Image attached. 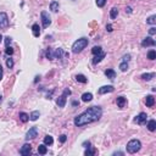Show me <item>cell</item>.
I'll return each instance as SVG.
<instances>
[{
    "label": "cell",
    "mask_w": 156,
    "mask_h": 156,
    "mask_svg": "<svg viewBox=\"0 0 156 156\" xmlns=\"http://www.w3.org/2000/svg\"><path fill=\"white\" fill-rule=\"evenodd\" d=\"M88 43L89 42L87 38H80V39L76 40L72 45V51L74 52V54H78V52H80L83 49H85V46L88 45Z\"/></svg>",
    "instance_id": "obj_2"
},
{
    "label": "cell",
    "mask_w": 156,
    "mask_h": 156,
    "mask_svg": "<svg viewBox=\"0 0 156 156\" xmlns=\"http://www.w3.org/2000/svg\"><path fill=\"white\" fill-rule=\"evenodd\" d=\"M155 22H156V16L155 15L150 16L148 20H146V23H149V24H155Z\"/></svg>",
    "instance_id": "obj_30"
},
{
    "label": "cell",
    "mask_w": 156,
    "mask_h": 156,
    "mask_svg": "<svg viewBox=\"0 0 156 156\" xmlns=\"http://www.w3.org/2000/svg\"><path fill=\"white\" fill-rule=\"evenodd\" d=\"M5 52H6L8 55H12V54H13V49L10 48V46H6V50H5Z\"/></svg>",
    "instance_id": "obj_36"
},
{
    "label": "cell",
    "mask_w": 156,
    "mask_h": 156,
    "mask_svg": "<svg viewBox=\"0 0 156 156\" xmlns=\"http://www.w3.org/2000/svg\"><path fill=\"white\" fill-rule=\"evenodd\" d=\"M31 151H32V146L29 144H24L22 148H21L20 150V154L21 155H23V156H28L29 154H31Z\"/></svg>",
    "instance_id": "obj_9"
},
{
    "label": "cell",
    "mask_w": 156,
    "mask_h": 156,
    "mask_svg": "<svg viewBox=\"0 0 156 156\" xmlns=\"http://www.w3.org/2000/svg\"><path fill=\"white\" fill-rule=\"evenodd\" d=\"M59 6H60V5H59L57 1H51V4H50V10L54 11V12H56L57 10H59Z\"/></svg>",
    "instance_id": "obj_20"
},
{
    "label": "cell",
    "mask_w": 156,
    "mask_h": 156,
    "mask_svg": "<svg viewBox=\"0 0 156 156\" xmlns=\"http://www.w3.org/2000/svg\"><path fill=\"white\" fill-rule=\"evenodd\" d=\"M71 94V90L70 89H65V92L62 93V95H60L57 98V100H56V104L59 107H64L65 105H66V100H67V95Z\"/></svg>",
    "instance_id": "obj_4"
},
{
    "label": "cell",
    "mask_w": 156,
    "mask_h": 156,
    "mask_svg": "<svg viewBox=\"0 0 156 156\" xmlns=\"http://www.w3.org/2000/svg\"><path fill=\"white\" fill-rule=\"evenodd\" d=\"M38 152H39L40 155H45L46 152H48V149H46V146H45V144H42L38 146Z\"/></svg>",
    "instance_id": "obj_19"
},
{
    "label": "cell",
    "mask_w": 156,
    "mask_h": 156,
    "mask_svg": "<svg viewBox=\"0 0 156 156\" xmlns=\"http://www.w3.org/2000/svg\"><path fill=\"white\" fill-rule=\"evenodd\" d=\"M105 56H106V54H105L104 51H101V52H99V54H96L95 56H94V59H93V64L94 65H96V64H99L103 59H104Z\"/></svg>",
    "instance_id": "obj_12"
},
{
    "label": "cell",
    "mask_w": 156,
    "mask_h": 156,
    "mask_svg": "<svg viewBox=\"0 0 156 156\" xmlns=\"http://www.w3.org/2000/svg\"><path fill=\"white\" fill-rule=\"evenodd\" d=\"M10 43H11V38H10V37H6V38H5V46H9Z\"/></svg>",
    "instance_id": "obj_37"
},
{
    "label": "cell",
    "mask_w": 156,
    "mask_h": 156,
    "mask_svg": "<svg viewBox=\"0 0 156 156\" xmlns=\"http://www.w3.org/2000/svg\"><path fill=\"white\" fill-rule=\"evenodd\" d=\"M95 154V150H90V149L88 148V150H85V152H84V155L85 156H92Z\"/></svg>",
    "instance_id": "obj_34"
},
{
    "label": "cell",
    "mask_w": 156,
    "mask_h": 156,
    "mask_svg": "<svg viewBox=\"0 0 156 156\" xmlns=\"http://www.w3.org/2000/svg\"><path fill=\"white\" fill-rule=\"evenodd\" d=\"M62 54H64L62 49H56V51L54 52V57H55V59H61Z\"/></svg>",
    "instance_id": "obj_27"
},
{
    "label": "cell",
    "mask_w": 156,
    "mask_h": 156,
    "mask_svg": "<svg viewBox=\"0 0 156 156\" xmlns=\"http://www.w3.org/2000/svg\"><path fill=\"white\" fill-rule=\"evenodd\" d=\"M46 59L48 60H54L55 57H54V52H52V50L50 48H48V50H46Z\"/></svg>",
    "instance_id": "obj_26"
},
{
    "label": "cell",
    "mask_w": 156,
    "mask_h": 156,
    "mask_svg": "<svg viewBox=\"0 0 156 156\" xmlns=\"http://www.w3.org/2000/svg\"><path fill=\"white\" fill-rule=\"evenodd\" d=\"M93 99V94L92 93H84L83 95H82V100L84 103H88V101H92Z\"/></svg>",
    "instance_id": "obj_16"
},
{
    "label": "cell",
    "mask_w": 156,
    "mask_h": 156,
    "mask_svg": "<svg viewBox=\"0 0 156 156\" xmlns=\"http://www.w3.org/2000/svg\"><path fill=\"white\" fill-rule=\"evenodd\" d=\"M39 111H33L32 113H31V116H29V120L31 121H37L38 120V117H39Z\"/></svg>",
    "instance_id": "obj_24"
},
{
    "label": "cell",
    "mask_w": 156,
    "mask_h": 156,
    "mask_svg": "<svg viewBox=\"0 0 156 156\" xmlns=\"http://www.w3.org/2000/svg\"><path fill=\"white\" fill-rule=\"evenodd\" d=\"M52 143H54V139H52L51 135H46L44 138V144L45 145H51Z\"/></svg>",
    "instance_id": "obj_25"
},
{
    "label": "cell",
    "mask_w": 156,
    "mask_h": 156,
    "mask_svg": "<svg viewBox=\"0 0 156 156\" xmlns=\"http://www.w3.org/2000/svg\"><path fill=\"white\" fill-rule=\"evenodd\" d=\"M148 59L149 60H155L156 59V51L155 50H150L148 52Z\"/></svg>",
    "instance_id": "obj_28"
},
{
    "label": "cell",
    "mask_w": 156,
    "mask_h": 156,
    "mask_svg": "<svg viewBox=\"0 0 156 156\" xmlns=\"http://www.w3.org/2000/svg\"><path fill=\"white\" fill-rule=\"evenodd\" d=\"M76 79L78 80V82H80V83H87V82H88L87 77L84 76V74H77V76H76Z\"/></svg>",
    "instance_id": "obj_21"
},
{
    "label": "cell",
    "mask_w": 156,
    "mask_h": 156,
    "mask_svg": "<svg viewBox=\"0 0 156 156\" xmlns=\"http://www.w3.org/2000/svg\"><path fill=\"white\" fill-rule=\"evenodd\" d=\"M20 120L22 121V122H27V121L29 120V116H28L27 113H24V112H21L20 113Z\"/></svg>",
    "instance_id": "obj_29"
},
{
    "label": "cell",
    "mask_w": 156,
    "mask_h": 156,
    "mask_svg": "<svg viewBox=\"0 0 156 156\" xmlns=\"http://www.w3.org/2000/svg\"><path fill=\"white\" fill-rule=\"evenodd\" d=\"M154 77H155L154 73H144V74H141V78L144 80H150V79H152Z\"/></svg>",
    "instance_id": "obj_23"
},
{
    "label": "cell",
    "mask_w": 156,
    "mask_h": 156,
    "mask_svg": "<svg viewBox=\"0 0 156 156\" xmlns=\"http://www.w3.org/2000/svg\"><path fill=\"white\" fill-rule=\"evenodd\" d=\"M146 113L145 112H140L139 115L135 117V122L138 124H145L146 123Z\"/></svg>",
    "instance_id": "obj_7"
},
{
    "label": "cell",
    "mask_w": 156,
    "mask_h": 156,
    "mask_svg": "<svg viewBox=\"0 0 156 156\" xmlns=\"http://www.w3.org/2000/svg\"><path fill=\"white\" fill-rule=\"evenodd\" d=\"M106 29H107L108 32H112V26L111 24H107V26H106Z\"/></svg>",
    "instance_id": "obj_42"
},
{
    "label": "cell",
    "mask_w": 156,
    "mask_h": 156,
    "mask_svg": "<svg viewBox=\"0 0 156 156\" xmlns=\"http://www.w3.org/2000/svg\"><path fill=\"white\" fill-rule=\"evenodd\" d=\"M40 17H42V23H43V27H44V28L49 27V24L51 23V18H50V16H49L48 12H46V11H42Z\"/></svg>",
    "instance_id": "obj_5"
},
{
    "label": "cell",
    "mask_w": 156,
    "mask_h": 156,
    "mask_svg": "<svg viewBox=\"0 0 156 156\" xmlns=\"http://www.w3.org/2000/svg\"><path fill=\"white\" fill-rule=\"evenodd\" d=\"M146 127H148V129L150 131V132H154V131L156 129V122H155V120H150V121H149Z\"/></svg>",
    "instance_id": "obj_17"
},
{
    "label": "cell",
    "mask_w": 156,
    "mask_h": 156,
    "mask_svg": "<svg viewBox=\"0 0 156 156\" xmlns=\"http://www.w3.org/2000/svg\"><path fill=\"white\" fill-rule=\"evenodd\" d=\"M6 66H8L9 68L13 67V61H12V59H8V60H6Z\"/></svg>",
    "instance_id": "obj_35"
},
{
    "label": "cell",
    "mask_w": 156,
    "mask_h": 156,
    "mask_svg": "<svg viewBox=\"0 0 156 156\" xmlns=\"http://www.w3.org/2000/svg\"><path fill=\"white\" fill-rule=\"evenodd\" d=\"M103 51V49H101V46H94V48L92 49V52L94 54V55H96V54H99V52Z\"/></svg>",
    "instance_id": "obj_31"
},
{
    "label": "cell",
    "mask_w": 156,
    "mask_h": 156,
    "mask_svg": "<svg viewBox=\"0 0 156 156\" xmlns=\"http://www.w3.org/2000/svg\"><path fill=\"white\" fill-rule=\"evenodd\" d=\"M131 59V55H126V56H123V61L124 62H127V61Z\"/></svg>",
    "instance_id": "obj_40"
},
{
    "label": "cell",
    "mask_w": 156,
    "mask_h": 156,
    "mask_svg": "<svg viewBox=\"0 0 156 156\" xmlns=\"http://www.w3.org/2000/svg\"><path fill=\"white\" fill-rule=\"evenodd\" d=\"M101 116H103V110H101L100 106H92L74 118V124L77 127H83L85 124L93 123V122L98 121Z\"/></svg>",
    "instance_id": "obj_1"
},
{
    "label": "cell",
    "mask_w": 156,
    "mask_h": 156,
    "mask_svg": "<svg viewBox=\"0 0 156 156\" xmlns=\"http://www.w3.org/2000/svg\"><path fill=\"white\" fill-rule=\"evenodd\" d=\"M37 135H38V129H37V127H32V128L27 132V134H26V139L27 140L34 139Z\"/></svg>",
    "instance_id": "obj_6"
},
{
    "label": "cell",
    "mask_w": 156,
    "mask_h": 156,
    "mask_svg": "<svg viewBox=\"0 0 156 156\" xmlns=\"http://www.w3.org/2000/svg\"><path fill=\"white\" fill-rule=\"evenodd\" d=\"M126 11H128V12H132V9H131V8H127V9H126Z\"/></svg>",
    "instance_id": "obj_43"
},
{
    "label": "cell",
    "mask_w": 156,
    "mask_h": 156,
    "mask_svg": "<svg viewBox=\"0 0 156 156\" xmlns=\"http://www.w3.org/2000/svg\"><path fill=\"white\" fill-rule=\"evenodd\" d=\"M105 74H106V77L110 78V79H115V78H116V72H115L113 70H106V71H105Z\"/></svg>",
    "instance_id": "obj_15"
},
{
    "label": "cell",
    "mask_w": 156,
    "mask_h": 156,
    "mask_svg": "<svg viewBox=\"0 0 156 156\" xmlns=\"http://www.w3.org/2000/svg\"><path fill=\"white\" fill-rule=\"evenodd\" d=\"M113 90H115V88H113L112 85H104V87L99 88V94H106V93H112Z\"/></svg>",
    "instance_id": "obj_11"
},
{
    "label": "cell",
    "mask_w": 156,
    "mask_h": 156,
    "mask_svg": "<svg viewBox=\"0 0 156 156\" xmlns=\"http://www.w3.org/2000/svg\"><path fill=\"white\" fill-rule=\"evenodd\" d=\"M0 101H1V96H0Z\"/></svg>",
    "instance_id": "obj_45"
},
{
    "label": "cell",
    "mask_w": 156,
    "mask_h": 156,
    "mask_svg": "<svg viewBox=\"0 0 156 156\" xmlns=\"http://www.w3.org/2000/svg\"><path fill=\"white\" fill-rule=\"evenodd\" d=\"M3 74H4V71H3V67L0 66V80L3 79Z\"/></svg>",
    "instance_id": "obj_41"
},
{
    "label": "cell",
    "mask_w": 156,
    "mask_h": 156,
    "mask_svg": "<svg viewBox=\"0 0 156 156\" xmlns=\"http://www.w3.org/2000/svg\"><path fill=\"white\" fill-rule=\"evenodd\" d=\"M145 104H146V106H149V107L154 106V104H155V98L152 95H148L146 99H145Z\"/></svg>",
    "instance_id": "obj_13"
},
{
    "label": "cell",
    "mask_w": 156,
    "mask_h": 156,
    "mask_svg": "<svg viewBox=\"0 0 156 156\" xmlns=\"http://www.w3.org/2000/svg\"><path fill=\"white\" fill-rule=\"evenodd\" d=\"M120 68H121V71H123V72H126V71H127V70H128V64H127V62H122V64L120 65Z\"/></svg>",
    "instance_id": "obj_32"
},
{
    "label": "cell",
    "mask_w": 156,
    "mask_h": 156,
    "mask_svg": "<svg viewBox=\"0 0 156 156\" xmlns=\"http://www.w3.org/2000/svg\"><path fill=\"white\" fill-rule=\"evenodd\" d=\"M126 98H123V96H118L117 98V106L118 107H123L124 105H126Z\"/></svg>",
    "instance_id": "obj_18"
},
{
    "label": "cell",
    "mask_w": 156,
    "mask_h": 156,
    "mask_svg": "<svg viewBox=\"0 0 156 156\" xmlns=\"http://www.w3.org/2000/svg\"><path fill=\"white\" fill-rule=\"evenodd\" d=\"M9 24V17L5 12H1L0 13V28L1 27H6Z\"/></svg>",
    "instance_id": "obj_8"
},
{
    "label": "cell",
    "mask_w": 156,
    "mask_h": 156,
    "mask_svg": "<svg viewBox=\"0 0 156 156\" xmlns=\"http://www.w3.org/2000/svg\"><path fill=\"white\" fill-rule=\"evenodd\" d=\"M1 40H3V36H1V34H0V42H1Z\"/></svg>",
    "instance_id": "obj_44"
},
{
    "label": "cell",
    "mask_w": 156,
    "mask_h": 156,
    "mask_svg": "<svg viewBox=\"0 0 156 156\" xmlns=\"http://www.w3.org/2000/svg\"><path fill=\"white\" fill-rule=\"evenodd\" d=\"M149 33H150L151 36H152V34H155V33H156V28L155 27H151V28H150V31H149Z\"/></svg>",
    "instance_id": "obj_39"
},
{
    "label": "cell",
    "mask_w": 156,
    "mask_h": 156,
    "mask_svg": "<svg viewBox=\"0 0 156 156\" xmlns=\"http://www.w3.org/2000/svg\"><path fill=\"white\" fill-rule=\"evenodd\" d=\"M95 3H96V5H98L99 8H104L105 3H106V0H96Z\"/></svg>",
    "instance_id": "obj_33"
},
{
    "label": "cell",
    "mask_w": 156,
    "mask_h": 156,
    "mask_svg": "<svg viewBox=\"0 0 156 156\" xmlns=\"http://www.w3.org/2000/svg\"><path fill=\"white\" fill-rule=\"evenodd\" d=\"M66 140H67V137L65 135V134H62V135H60V141H61V143H65Z\"/></svg>",
    "instance_id": "obj_38"
},
{
    "label": "cell",
    "mask_w": 156,
    "mask_h": 156,
    "mask_svg": "<svg viewBox=\"0 0 156 156\" xmlns=\"http://www.w3.org/2000/svg\"><path fill=\"white\" fill-rule=\"evenodd\" d=\"M32 32H33V36L34 37H39L40 36V28H39V24L38 23H34L32 26Z\"/></svg>",
    "instance_id": "obj_14"
},
{
    "label": "cell",
    "mask_w": 156,
    "mask_h": 156,
    "mask_svg": "<svg viewBox=\"0 0 156 156\" xmlns=\"http://www.w3.org/2000/svg\"><path fill=\"white\" fill-rule=\"evenodd\" d=\"M140 148H141V143H140V140L138 139H132L128 141V144H127V151L129 154H135L137 151H139Z\"/></svg>",
    "instance_id": "obj_3"
},
{
    "label": "cell",
    "mask_w": 156,
    "mask_h": 156,
    "mask_svg": "<svg viewBox=\"0 0 156 156\" xmlns=\"http://www.w3.org/2000/svg\"><path fill=\"white\" fill-rule=\"evenodd\" d=\"M117 15H118V10H117V8H112L111 11H110V17L113 20V18H116L117 17Z\"/></svg>",
    "instance_id": "obj_22"
},
{
    "label": "cell",
    "mask_w": 156,
    "mask_h": 156,
    "mask_svg": "<svg viewBox=\"0 0 156 156\" xmlns=\"http://www.w3.org/2000/svg\"><path fill=\"white\" fill-rule=\"evenodd\" d=\"M155 44H156L155 40L152 39L151 37H148V38H145V39L141 42V45H143L144 48H145V46H154Z\"/></svg>",
    "instance_id": "obj_10"
}]
</instances>
